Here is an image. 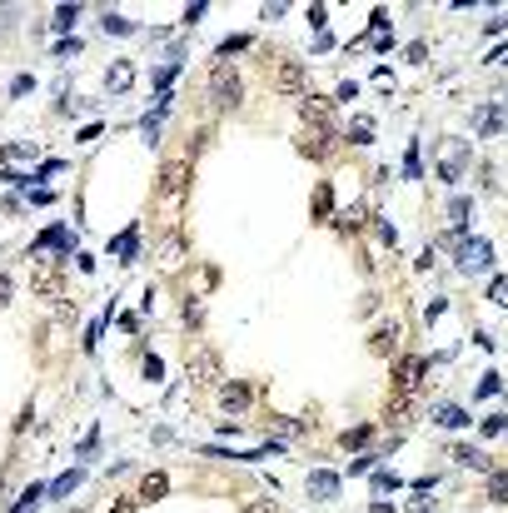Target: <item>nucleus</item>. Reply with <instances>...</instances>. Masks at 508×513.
<instances>
[{
  "label": "nucleus",
  "mask_w": 508,
  "mask_h": 513,
  "mask_svg": "<svg viewBox=\"0 0 508 513\" xmlns=\"http://www.w3.org/2000/svg\"><path fill=\"white\" fill-rule=\"evenodd\" d=\"M145 379H165V364H160V359H145Z\"/></svg>",
  "instance_id": "nucleus-35"
},
{
  "label": "nucleus",
  "mask_w": 508,
  "mask_h": 513,
  "mask_svg": "<svg viewBox=\"0 0 508 513\" xmlns=\"http://www.w3.org/2000/svg\"><path fill=\"white\" fill-rule=\"evenodd\" d=\"M494 299H498V304H508V280H494V289H489Z\"/></svg>",
  "instance_id": "nucleus-36"
},
{
  "label": "nucleus",
  "mask_w": 508,
  "mask_h": 513,
  "mask_svg": "<svg viewBox=\"0 0 508 513\" xmlns=\"http://www.w3.org/2000/svg\"><path fill=\"white\" fill-rule=\"evenodd\" d=\"M189 369H195V379L204 384V379H209V369H215V364H209V354H195V364H189Z\"/></svg>",
  "instance_id": "nucleus-28"
},
{
  "label": "nucleus",
  "mask_w": 508,
  "mask_h": 513,
  "mask_svg": "<svg viewBox=\"0 0 508 513\" xmlns=\"http://www.w3.org/2000/svg\"><path fill=\"white\" fill-rule=\"evenodd\" d=\"M30 200H35V205H55V189H45V185H35V189H30Z\"/></svg>",
  "instance_id": "nucleus-30"
},
{
  "label": "nucleus",
  "mask_w": 508,
  "mask_h": 513,
  "mask_svg": "<svg viewBox=\"0 0 508 513\" xmlns=\"http://www.w3.org/2000/svg\"><path fill=\"white\" fill-rule=\"evenodd\" d=\"M474 125H478V135H498V130H503V115H498V110H478Z\"/></svg>",
  "instance_id": "nucleus-18"
},
{
  "label": "nucleus",
  "mask_w": 508,
  "mask_h": 513,
  "mask_svg": "<svg viewBox=\"0 0 508 513\" xmlns=\"http://www.w3.org/2000/svg\"><path fill=\"white\" fill-rule=\"evenodd\" d=\"M508 429V419L503 414H494V419H483V434H503Z\"/></svg>",
  "instance_id": "nucleus-32"
},
{
  "label": "nucleus",
  "mask_w": 508,
  "mask_h": 513,
  "mask_svg": "<svg viewBox=\"0 0 508 513\" xmlns=\"http://www.w3.org/2000/svg\"><path fill=\"white\" fill-rule=\"evenodd\" d=\"M240 100H244L240 70L229 65V60H215V65H209V105L224 115V110H240Z\"/></svg>",
  "instance_id": "nucleus-1"
},
{
  "label": "nucleus",
  "mask_w": 508,
  "mask_h": 513,
  "mask_svg": "<svg viewBox=\"0 0 508 513\" xmlns=\"http://www.w3.org/2000/svg\"><path fill=\"white\" fill-rule=\"evenodd\" d=\"M110 249L120 254V260H125V264H130V260H135V254H140V229H125V234H120V240H115Z\"/></svg>",
  "instance_id": "nucleus-13"
},
{
  "label": "nucleus",
  "mask_w": 508,
  "mask_h": 513,
  "mask_svg": "<svg viewBox=\"0 0 508 513\" xmlns=\"http://www.w3.org/2000/svg\"><path fill=\"white\" fill-rule=\"evenodd\" d=\"M30 284L40 289V294H60V289H65V280H60V269L50 264V260H40V254H35V264H30Z\"/></svg>",
  "instance_id": "nucleus-6"
},
{
  "label": "nucleus",
  "mask_w": 508,
  "mask_h": 513,
  "mask_svg": "<svg viewBox=\"0 0 508 513\" xmlns=\"http://www.w3.org/2000/svg\"><path fill=\"white\" fill-rule=\"evenodd\" d=\"M434 419L443 423V429H463V423H469V414H463V409H454V404H443V409H438Z\"/></svg>",
  "instance_id": "nucleus-17"
},
{
  "label": "nucleus",
  "mask_w": 508,
  "mask_h": 513,
  "mask_svg": "<svg viewBox=\"0 0 508 513\" xmlns=\"http://www.w3.org/2000/svg\"><path fill=\"white\" fill-rule=\"evenodd\" d=\"M165 494H169V479H165V474H145V483H140V499H145V503H160Z\"/></svg>",
  "instance_id": "nucleus-12"
},
{
  "label": "nucleus",
  "mask_w": 508,
  "mask_h": 513,
  "mask_svg": "<svg viewBox=\"0 0 508 513\" xmlns=\"http://www.w3.org/2000/svg\"><path fill=\"white\" fill-rule=\"evenodd\" d=\"M489 499L494 503H508V468H503V474H489Z\"/></svg>",
  "instance_id": "nucleus-22"
},
{
  "label": "nucleus",
  "mask_w": 508,
  "mask_h": 513,
  "mask_svg": "<svg viewBox=\"0 0 508 513\" xmlns=\"http://www.w3.org/2000/svg\"><path fill=\"white\" fill-rule=\"evenodd\" d=\"M359 224H364V205H354V209H344V215H339V229H344V234H354Z\"/></svg>",
  "instance_id": "nucleus-23"
},
{
  "label": "nucleus",
  "mask_w": 508,
  "mask_h": 513,
  "mask_svg": "<svg viewBox=\"0 0 508 513\" xmlns=\"http://www.w3.org/2000/svg\"><path fill=\"white\" fill-rule=\"evenodd\" d=\"M35 249H70V234H65V229L55 224V229H45V234H40V240H35Z\"/></svg>",
  "instance_id": "nucleus-14"
},
{
  "label": "nucleus",
  "mask_w": 508,
  "mask_h": 513,
  "mask_svg": "<svg viewBox=\"0 0 508 513\" xmlns=\"http://www.w3.org/2000/svg\"><path fill=\"white\" fill-rule=\"evenodd\" d=\"M449 215H454V224H463V220H469V200H454Z\"/></svg>",
  "instance_id": "nucleus-31"
},
{
  "label": "nucleus",
  "mask_w": 508,
  "mask_h": 513,
  "mask_svg": "<svg viewBox=\"0 0 508 513\" xmlns=\"http://www.w3.org/2000/svg\"><path fill=\"white\" fill-rule=\"evenodd\" d=\"M329 205H334V189L319 185V189H314V220H329Z\"/></svg>",
  "instance_id": "nucleus-21"
},
{
  "label": "nucleus",
  "mask_w": 508,
  "mask_h": 513,
  "mask_svg": "<svg viewBox=\"0 0 508 513\" xmlns=\"http://www.w3.org/2000/svg\"><path fill=\"white\" fill-rule=\"evenodd\" d=\"M130 80H135V65H130V60H115V65H110V75H105V90H110V95H120Z\"/></svg>",
  "instance_id": "nucleus-11"
},
{
  "label": "nucleus",
  "mask_w": 508,
  "mask_h": 513,
  "mask_svg": "<svg viewBox=\"0 0 508 513\" xmlns=\"http://www.w3.org/2000/svg\"><path fill=\"white\" fill-rule=\"evenodd\" d=\"M349 140H354V145H369V140H374V120H369V115L349 120Z\"/></svg>",
  "instance_id": "nucleus-16"
},
{
  "label": "nucleus",
  "mask_w": 508,
  "mask_h": 513,
  "mask_svg": "<svg viewBox=\"0 0 508 513\" xmlns=\"http://www.w3.org/2000/svg\"><path fill=\"white\" fill-rule=\"evenodd\" d=\"M279 90L284 95H304V70L294 60H279Z\"/></svg>",
  "instance_id": "nucleus-9"
},
{
  "label": "nucleus",
  "mask_w": 508,
  "mask_h": 513,
  "mask_svg": "<svg viewBox=\"0 0 508 513\" xmlns=\"http://www.w3.org/2000/svg\"><path fill=\"white\" fill-rule=\"evenodd\" d=\"M189 169H195V155H175V160L160 165V195H165V200H180V195H184Z\"/></svg>",
  "instance_id": "nucleus-2"
},
{
  "label": "nucleus",
  "mask_w": 508,
  "mask_h": 513,
  "mask_svg": "<svg viewBox=\"0 0 508 513\" xmlns=\"http://www.w3.org/2000/svg\"><path fill=\"white\" fill-rule=\"evenodd\" d=\"M299 149H304L309 160H324V155H329V145H324V140H309V135L299 140Z\"/></svg>",
  "instance_id": "nucleus-26"
},
{
  "label": "nucleus",
  "mask_w": 508,
  "mask_h": 513,
  "mask_svg": "<svg viewBox=\"0 0 508 513\" xmlns=\"http://www.w3.org/2000/svg\"><path fill=\"white\" fill-rule=\"evenodd\" d=\"M244 45H249V35H229V40H224V45H220L215 55H220V60H229V55H235V50H244Z\"/></svg>",
  "instance_id": "nucleus-25"
},
{
  "label": "nucleus",
  "mask_w": 508,
  "mask_h": 513,
  "mask_svg": "<svg viewBox=\"0 0 508 513\" xmlns=\"http://www.w3.org/2000/svg\"><path fill=\"white\" fill-rule=\"evenodd\" d=\"M463 165H469V140H454V145H443V160H438V175L443 180H458L463 175Z\"/></svg>",
  "instance_id": "nucleus-7"
},
{
  "label": "nucleus",
  "mask_w": 508,
  "mask_h": 513,
  "mask_svg": "<svg viewBox=\"0 0 508 513\" xmlns=\"http://www.w3.org/2000/svg\"><path fill=\"white\" fill-rule=\"evenodd\" d=\"M454 260H458V269H469V274H474V269H489V264H494V244H489V240H463Z\"/></svg>",
  "instance_id": "nucleus-4"
},
{
  "label": "nucleus",
  "mask_w": 508,
  "mask_h": 513,
  "mask_svg": "<svg viewBox=\"0 0 508 513\" xmlns=\"http://www.w3.org/2000/svg\"><path fill=\"white\" fill-rule=\"evenodd\" d=\"M299 120L314 125V130H324V135H334V100H324V95H299Z\"/></svg>",
  "instance_id": "nucleus-3"
},
{
  "label": "nucleus",
  "mask_w": 508,
  "mask_h": 513,
  "mask_svg": "<svg viewBox=\"0 0 508 513\" xmlns=\"http://www.w3.org/2000/svg\"><path fill=\"white\" fill-rule=\"evenodd\" d=\"M369 439H374V423H359V429H349V434L339 439V443H344V448H364Z\"/></svg>",
  "instance_id": "nucleus-20"
},
{
  "label": "nucleus",
  "mask_w": 508,
  "mask_h": 513,
  "mask_svg": "<svg viewBox=\"0 0 508 513\" xmlns=\"http://www.w3.org/2000/svg\"><path fill=\"white\" fill-rule=\"evenodd\" d=\"M394 344H399V329L394 324H384V329L374 334V354H394Z\"/></svg>",
  "instance_id": "nucleus-19"
},
{
  "label": "nucleus",
  "mask_w": 508,
  "mask_h": 513,
  "mask_svg": "<svg viewBox=\"0 0 508 513\" xmlns=\"http://www.w3.org/2000/svg\"><path fill=\"white\" fill-rule=\"evenodd\" d=\"M309 494H314V499H334V494H339V474H334V468L309 474Z\"/></svg>",
  "instance_id": "nucleus-10"
},
{
  "label": "nucleus",
  "mask_w": 508,
  "mask_h": 513,
  "mask_svg": "<svg viewBox=\"0 0 508 513\" xmlns=\"http://www.w3.org/2000/svg\"><path fill=\"white\" fill-rule=\"evenodd\" d=\"M80 483H85V468H70V474H60V479H55L50 494H55V499H65L70 488H80Z\"/></svg>",
  "instance_id": "nucleus-15"
},
{
  "label": "nucleus",
  "mask_w": 508,
  "mask_h": 513,
  "mask_svg": "<svg viewBox=\"0 0 508 513\" xmlns=\"http://www.w3.org/2000/svg\"><path fill=\"white\" fill-rule=\"evenodd\" d=\"M105 30H110V35H130V20H120V15H105Z\"/></svg>",
  "instance_id": "nucleus-29"
},
{
  "label": "nucleus",
  "mask_w": 508,
  "mask_h": 513,
  "mask_svg": "<svg viewBox=\"0 0 508 513\" xmlns=\"http://www.w3.org/2000/svg\"><path fill=\"white\" fill-rule=\"evenodd\" d=\"M249 513H279V503H274V499H254Z\"/></svg>",
  "instance_id": "nucleus-33"
},
{
  "label": "nucleus",
  "mask_w": 508,
  "mask_h": 513,
  "mask_svg": "<svg viewBox=\"0 0 508 513\" xmlns=\"http://www.w3.org/2000/svg\"><path fill=\"white\" fill-rule=\"evenodd\" d=\"M249 399H254V384H244V379H235V384H224V394H220V404H224V414H244V409H249Z\"/></svg>",
  "instance_id": "nucleus-8"
},
{
  "label": "nucleus",
  "mask_w": 508,
  "mask_h": 513,
  "mask_svg": "<svg viewBox=\"0 0 508 513\" xmlns=\"http://www.w3.org/2000/svg\"><path fill=\"white\" fill-rule=\"evenodd\" d=\"M10 289H15V284L6 280V274H0V309H6V304H10Z\"/></svg>",
  "instance_id": "nucleus-37"
},
{
  "label": "nucleus",
  "mask_w": 508,
  "mask_h": 513,
  "mask_svg": "<svg viewBox=\"0 0 508 513\" xmlns=\"http://www.w3.org/2000/svg\"><path fill=\"white\" fill-rule=\"evenodd\" d=\"M324 20H329V10H324V6H309V25H319V30H324Z\"/></svg>",
  "instance_id": "nucleus-34"
},
{
  "label": "nucleus",
  "mask_w": 508,
  "mask_h": 513,
  "mask_svg": "<svg viewBox=\"0 0 508 513\" xmlns=\"http://www.w3.org/2000/svg\"><path fill=\"white\" fill-rule=\"evenodd\" d=\"M419 379H423V359H399V364H394V394L399 399H409L414 389H419Z\"/></svg>",
  "instance_id": "nucleus-5"
},
{
  "label": "nucleus",
  "mask_w": 508,
  "mask_h": 513,
  "mask_svg": "<svg viewBox=\"0 0 508 513\" xmlns=\"http://www.w3.org/2000/svg\"><path fill=\"white\" fill-rule=\"evenodd\" d=\"M75 20H80V6H60L55 10V30H70Z\"/></svg>",
  "instance_id": "nucleus-24"
},
{
  "label": "nucleus",
  "mask_w": 508,
  "mask_h": 513,
  "mask_svg": "<svg viewBox=\"0 0 508 513\" xmlns=\"http://www.w3.org/2000/svg\"><path fill=\"white\" fill-rule=\"evenodd\" d=\"M419 169H423V160H419V145H409V155H404V175L414 180V175H419Z\"/></svg>",
  "instance_id": "nucleus-27"
}]
</instances>
